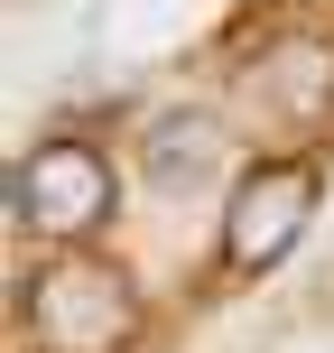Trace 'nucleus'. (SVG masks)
I'll return each mask as SVG.
<instances>
[{"label":"nucleus","instance_id":"7ed1b4c3","mask_svg":"<svg viewBox=\"0 0 334 353\" xmlns=\"http://www.w3.org/2000/svg\"><path fill=\"white\" fill-rule=\"evenodd\" d=\"M306 214H316V168H298V159L242 168V186H232V205H223V270L232 279L279 270L288 251H298Z\"/></svg>","mask_w":334,"mask_h":353},{"label":"nucleus","instance_id":"20e7f679","mask_svg":"<svg viewBox=\"0 0 334 353\" xmlns=\"http://www.w3.org/2000/svg\"><path fill=\"white\" fill-rule=\"evenodd\" d=\"M140 168H149V186H195L205 168H223V121L213 112H167L140 140Z\"/></svg>","mask_w":334,"mask_h":353},{"label":"nucleus","instance_id":"f257e3e1","mask_svg":"<svg viewBox=\"0 0 334 353\" xmlns=\"http://www.w3.org/2000/svg\"><path fill=\"white\" fill-rule=\"evenodd\" d=\"M19 335L37 353H130V335H140V288H130V270H112V261H93V251L65 242L19 288Z\"/></svg>","mask_w":334,"mask_h":353},{"label":"nucleus","instance_id":"39448f33","mask_svg":"<svg viewBox=\"0 0 334 353\" xmlns=\"http://www.w3.org/2000/svg\"><path fill=\"white\" fill-rule=\"evenodd\" d=\"M260 84L279 93L288 112L316 121V112H334V47H325V37H298V47H279V65H269Z\"/></svg>","mask_w":334,"mask_h":353},{"label":"nucleus","instance_id":"f03ea898","mask_svg":"<svg viewBox=\"0 0 334 353\" xmlns=\"http://www.w3.org/2000/svg\"><path fill=\"white\" fill-rule=\"evenodd\" d=\"M10 205L28 232L47 242H84V232L112 223V159L93 140H37L28 159L10 168Z\"/></svg>","mask_w":334,"mask_h":353}]
</instances>
